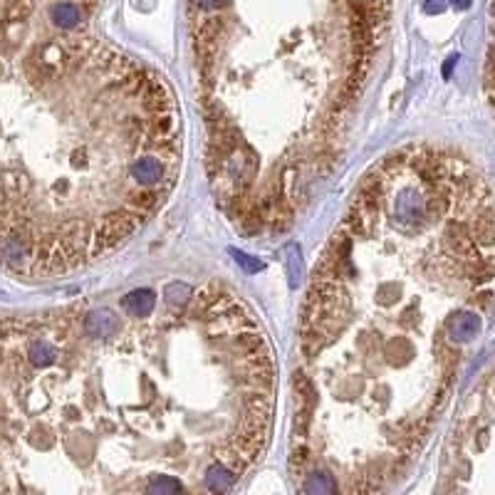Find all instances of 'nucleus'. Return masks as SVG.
I'll return each instance as SVG.
<instances>
[{
    "label": "nucleus",
    "instance_id": "4",
    "mask_svg": "<svg viewBox=\"0 0 495 495\" xmlns=\"http://www.w3.org/2000/svg\"><path fill=\"white\" fill-rule=\"evenodd\" d=\"M389 0H188L208 184L248 238L290 231L332 174Z\"/></svg>",
    "mask_w": 495,
    "mask_h": 495
},
{
    "label": "nucleus",
    "instance_id": "3",
    "mask_svg": "<svg viewBox=\"0 0 495 495\" xmlns=\"http://www.w3.org/2000/svg\"><path fill=\"white\" fill-rule=\"evenodd\" d=\"M102 0H0V268L77 273L129 243L184 161L164 77L99 35Z\"/></svg>",
    "mask_w": 495,
    "mask_h": 495
},
{
    "label": "nucleus",
    "instance_id": "1",
    "mask_svg": "<svg viewBox=\"0 0 495 495\" xmlns=\"http://www.w3.org/2000/svg\"><path fill=\"white\" fill-rule=\"evenodd\" d=\"M493 278V191L468 159L409 144L361 176L300 317L304 493H374L416 461L488 335Z\"/></svg>",
    "mask_w": 495,
    "mask_h": 495
},
{
    "label": "nucleus",
    "instance_id": "2",
    "mask_svg": "<svg viewBox=\"0 0 495 495\" xmlns=\"http://www.w3.org/2000/svg\"><path fill=\"white\" fill-rule=\"evenodd\" d=\"M275 397L268 332L218 283L0 317V490L228 493Z\"/></svg>",
    "mask_w": 495,
    "mask_h": 495
}]
</instances>
